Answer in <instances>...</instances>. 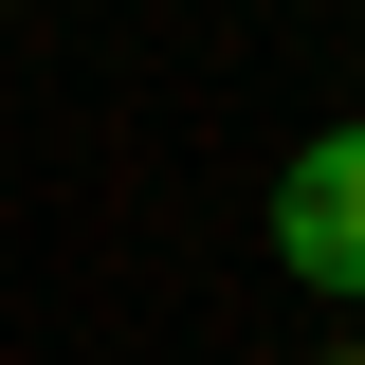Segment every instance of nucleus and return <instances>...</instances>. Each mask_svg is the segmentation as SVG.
<instances>
[{
    "label": "nucleus",
    "instance_id": "nucleus-1",
    "mask_svg": "<svg viewBox=\"0 0 365 365\" xmlns=\"http://www.w3.org/2000/svg\"><path fill=\"white\" fill-rule=\"evenodd\" d=\"M274 256L311 274L329 311L365 292V128H311L292 165H274Z\"/></svg>",
    "mask_w": 365,
    "mask_h": 365
},
{
    "label": "nucleus",
    "instance_id": "nucleus-2",
    "mask_svg": "<svg viewBox=\"0 0 365 365\" xmlns=\"http://www.w3.org/2000/svg\"><path fill=\"white\" fill-rule=\"evenodd\" d=\"M329 365H365V347H329Z\"/></svg>",
    "mask_w": 365,
    "mask_h": 365
}]
</instances>
